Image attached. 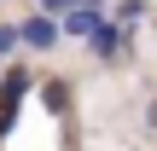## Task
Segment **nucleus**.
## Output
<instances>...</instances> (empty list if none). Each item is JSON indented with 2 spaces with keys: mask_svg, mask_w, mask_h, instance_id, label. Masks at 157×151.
<instances>
[{
  "mask_svg": "<svg viewBox=\"0 0 157 151\" xmlns=\"http://www.w3.org/2000/svg\"><path fill=\"white\" fill-rule=\"evenodd\" d=\"M140 17H146V6H140V0H122V12H117V23H122V29H134Z\"/></svg>",
  "mask_w": 157,
  "mask_h": 151,
  "instance_id": "39448f33",
  "label": "nucleus"
},
{
  "mask_svg": "<svg viewBox=\"0 0 157 151\" xmlns=\"http://www.w3.org/2000/svg\"><path fill=\"white\" fill-rule=\"evenodd\" d=\"M122 35H128V29H122L117 17H105V23H99V29L87 35V47H93L99 58H117V52H122Z\"/></svg>",
  "mask_w": 157,
  "mask_h": 151,
  "instance_id": "20e7f679",
  "label": "nucleus"
},
{
  "mask_svg": "<svg viewBox=\"0 0 157 151\" xmlns=\"http://www.w3.org/2000/svg\"><path fill=\"white\" fill-rule=\"evenodd\" d=\"M58 23H64V35H70V41H87V35L105 23V12H99V0H82V6H76V12H64Z\"/></svg>",
  "mask_w": 157,
  "mask_h": 151,
  "instance_id": "7ed1b4c3",
  "label": "nucleus"
},
{
  "mask_svg": "<svg viewBox=\"0 0 157 151\" xmlns=\"http://www.w3.org/2000/svg\"><path fill=\"white\" fill-rule=\"evenodd\" d=\"M17 47H23V41H17V23H0V58L17 52Z\"/></svg>",
  "mask_w": 157,
  "mask_h": 151,
  "instance_id": "423d86ee",
  "label": "nucleus"
},
{
  "mask_svg": "<svg viewBox=\"0 0 157 151\" xmlns=\"http://www.w3.org/2000/svg\"><path fill=\"white\" fill-rule=\"evenodd\" d=\"M82 0H41V12H52V17H64V12H76Z\"/></svg>",
  "mask_w": 157,
  "mask_h": 151,
  "instance_id": "0eeeda50",
  "label": "nucleus"
},
{
  "mask_svg": "<svg viewBox=\"0 0 157 151\" xmlns=\"http://www.w3.org/2000/svg\"><path fill=\"white\" fill-rule=\"evenodd\" d=\"M17 41H23L29 52H52V47L64 41V23H58L52 12H35V17H23V23H17Z\"/></svg>",
  "mask_w": 157,
  "mask_h": 151,
  "instance_id": "f03ea898",
  "label": "nucleus"
},
{
  "mask_svg": "<svg viewBox=\"0 0 157 151\" xmlns=\"http://www.w3.org/2000/svg\"><path fill=\"white\" fill-rule=\"evenodd\" d=\"M23 93H29V70L12 64V70L0 76V134L17 128V116H23Z\"/></svg>",
  "mask_w": 157,
  "mask_h": 151,
  "instance_id": "f257e3e1",
  "label": "nucleus"
}]
</instances>
